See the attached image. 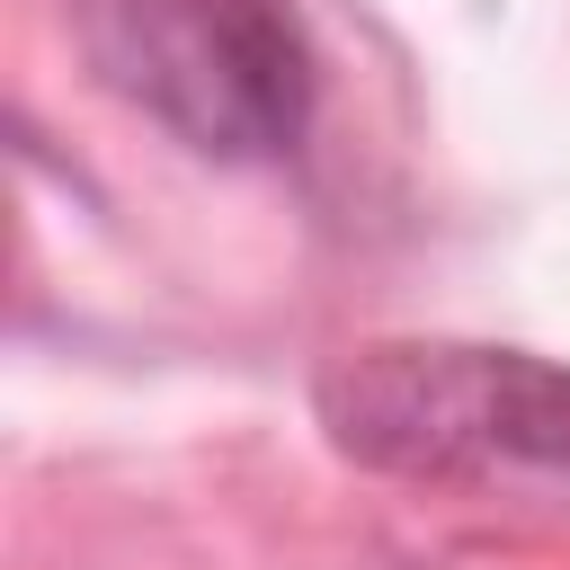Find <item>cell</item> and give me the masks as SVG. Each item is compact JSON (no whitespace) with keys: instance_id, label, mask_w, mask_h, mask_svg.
Here are the masks:
<instances>
[{"instance_id":"cell-1","label":"cell","mask_w":570,"mask_h":570,"mask_svg":"<svg viewBox=\"0 0 570 570\" xmlns=\"http://www.w3.org/2000/svg\"><path fill=\"white\" fill-rule=\"evenodd\" d=\"M321 428L374 472L570 517V374L543 356L374 338L321 365Z\"/></svg>"},{"instance_id":"cell-2","label":"cell","mask_w":570,"mask_h":570,"mask_svg":"<svg viewBox=\"0 0 570 570\" xmlns=\"http://www.w3.org/2000/svg\"><path fill=\"white\" fill-rule=\"evenodd\" d=\"M107 89L214 160H276L312 116V53L285 0H71Z\"/></svg>"}]
</instances>
